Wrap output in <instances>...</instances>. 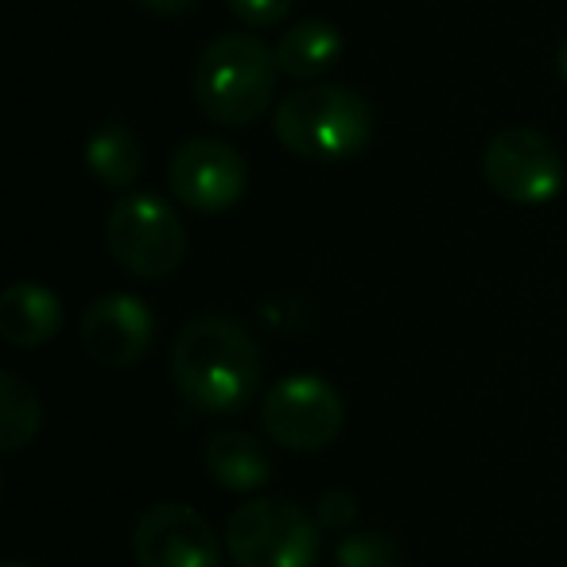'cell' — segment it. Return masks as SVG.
<instances>
[{
  "mask_svg": "<svg viewBox=\"0 0 567 567\" xmlns=\"http://www.w3.org/2000/svg\"><path fill=\"white\" fill-rule=\"evenodd\" d=\"M260 350L249 327L229 316H195L172 347L175 393L206 416L249 409L260 389Z\"/></svg>",
  "mask_w": 567,
  "mask_h": 567,
  "instance_id": "obj_1",
  "label": "cell"
},
{
  "mask_svg": "<svg viewBox=\"0 0 567 567\" xmlns=\"http://www.w3.org/2000/svg\"><path fill=\"white\" fill-rule=\"evenodd\" d=\"M276 51L249 32H226L195 59V102L206 121L226 128L252 125L276 97Z\"/></svg>",
  "mask_w": 567,
  "mask_h": 567,
  "instance_id": "obj_2",
  "label": "cell"
},
{
  "mask_svg": "<svg viewBox=\"0 0 567 567\" xmlns=\"http://www.w3.org/2000/svg\"><path fill=\"white\" fill-rule=\"evenodd\" d=\"M272 133L280 148L316 164L350 159L373 141V110L354 86L308 82L284 94L272 113Z\"/></svg>",
  "mask_w": 567,
  "mask_h": 567,
  "instance_id": "obj_3",
  "label": "cell"
},
{
  "mask_svg": "<svg viewBox=\"0 0 567 567\" xmlns=\"http://www.w3.org/2000/svg\"><path fill=\"white\" fill-rule=\"evenodd\" d=\"M319 517L288 497H257L229 513L221 540L237 567H316Z\"/></svg>",
  "mask_w": 567,
  "mask_h": 567,
  "instance_id": "obj_4",
  "label": "cell"
},
{
  "mask_svg": "<svg viewBox=\"0 0 567 567\" xmlns=\"http://www.w3.org/2000/svg\"><path fill=\"white\" fill-rule=\"evenodd\" d=\"M105 245L125 272L141 280H164L187 257V226L159 195L125 190L105 218Z\"/></svg>",
  "mask_w": 567,
  "mask_h": 567,
  "instance_id": "obj_5",
  "label": "cell"
},
{
  "mask_svg": "<svg viewBox=\"0 0 567 567\" xmlns=\"http://www.w3.org/2000/svg\"><path fill=\"white\" fill-rule=\"evenodd\" d=\"M260 424H265L268 440L280 443L284 451H323L342 435L347 404L327 378L292 373L265 393Z\"/></svg>",
  "mask_w": 567,
  "mask_h": 567,
  "instance_id": "obj_6",
  "label": "cell"
},
{
  "mask_svg": "<svg viewBox=\"0 0 567 567\" xmlns=\"http://www.w3.org/2000/svg\"><path fill=\"white\" fill-rule=\"evenodd\" d=\"M482 175L505 203L540 206L564 190V156L536 128H502L482 152Z\"/></svg>",
  "mask_w": 567,
  "mask_h": 567,
  "instance_id": "obj_7",
  "label": "cell"
},
{
  "mask_svg": "<svg viewBox=\"0 0 567 567\" xmlns=\"http://www.w3.org/2000/svg\"><path fill=\"white\" fill-rule=\"evenodd\" d=\"M167 187L187 210L218 214L241 203V195L249 190V164L234 144L218 136H195L175 148L167 164Z\"/></svg>",
  "mask_w": 567,
  "mask_h": 567,
  "instance_id": "obj_8",
  "label": "cell"
},
{
  "mask_svg": "<svg viewBox=\"0 0 567 567\" xmlns=\"http://www.w3.org/2000/svg\"><path fill=\"white\" fill-rule=\"evenodd\" d=\"M133 556L141 567H218L221 544L198 509L183 502H159L136 520Z\"/></svg>",
  "mask_w": 567,
  "mask_h": 567,
  "instance_id": "obj_9",
  "label": "cell"
},
{
  "mask_svg": "<svg viewBox=\"0 0 567 567\" xmlns=\"http://www.w3.org/2000/svg\"><path fill=\"white\" fill-rule=\"evenodd\" d=\"M82 347L105 370H128L144 362L156 342V319L136 296H102L86 308L79 323Z\"/></svg>",
  "mask_w": 567,
  "mask_h": 567,
  "instance_id": "obj_10",
  "label": "cell"
},
{
  "mask_svg": "<svg viewBox=\"0 0 567 567\" xmlns=\"http://www.w3.org/2000/svg\"><path fill=\"white\" fill-rule=\"evenodd\" d=\"M63 327V300L48 284L17 280L0 296V339L17 350H40Z\"/></svg>",
  "mask_w": 567,
  "mask_h": 567,
  "instance_id": "obj_11",
  "label": "cell"
},
{
  "mask_svg": "<svg viewBox=\"0 0 567 567\" xmlns=\"http://www.w3.org/2000/svg\"><path fill=\"white\" fill-rule=\"evenodd\" d=\"M203 463H206V474H210L218 486L234 489V494H249V489H260L272 478V455H268V447L257 435L237 432V427L214 432L210 440H206Z\"/></svg>",
  "mask_w": 567,
  "mask_h": 567,
  "instance_id": "obj_12",
  "label": "cell"
},
{
  "mask_svg": "<svg viewBox=\"0 0 567 567\" xmlns=\"http://www.w3.org/2000/svg\"><path fill=\"white\" fill-rule=\"evenodd\" d=\"M276 66L288 79L316 82L323 74L334 71V63L342 59V32L327 20H303L292 24L288 32L276 40Z\"/></svg>",
  "mask_w": 567,
  "mask_h": 567,
  "instance_id": "obj_13",
  "label": "cell"
},
{
  "mask_svg": "<svg viewBox=\"0 0 567 567\" xmlns=\"http://www.w3.org/2000/svg\"><path fill=\"white\" fill-rule=\"evenodd\" d=\"M86 172L102 187L128 190L144 172V144L125 121H102L86 136Z\"/></svg>",
  "mask_w": 567,
  "mask_h": 567,
  "instance_id": "obj_14",
  "label": "cell"
},
{
  "mask_svg": "<svg viewBox=\"0 0 567 567\" xmlns=\"http://www.w3.org/2000/svg\"><path fill=\"white\" fill-rule=\"evenodd\" d=\"M40 396L17 370L0 373V451L17 455L40 435Z\"/></svg>",
  "mask_w": 567,
  "mask_h": 567,
  "instance_id": "obj_15",
  "label": "cell"
},
{
  "mask_svg": "<svg viewBox=\"0 0 567 567\" xmlns=\"http://www.w3.org/2000/svg\"><path fill=\"white\" fill-rule=\"evenodd\" d=\"M339 567H396V548L385 536L350 533L339 544Z\"/></svg>",
  "mask_w": 567,
  "mask_h": 567,
  "instance_id": "obj_16",
  "label": "cell"
},
{
  "mask_svg": "<svg viewBox=\"0 0 567 567\" xmlns=\"http://www.w3.org/2000/svg\"><path fill=\"white\" fill-rule=\"evenodd\" d=\"M296 0H226L229 17H237L249 28H276L288 12H292Z\"/></svg>",
  "mask_w": 567,
  "mask_h": 567,
  "instance_id": "obj_17",
  "label": "cell"
},
{
  "mask_svg": "<svg viewBox=\"0 0 567 567\" xmlns=\"http://www.w3.org/2000/svg\"><path fill=\"white\" fill-rule=\"evenodd\" d=\"M316 517L323 528H334V533H342V528L354 525L358 509H354V497L350 494H339V489H327L323 497H319L316 505Z\"/></svg>",
  "mask_w": 567,
  "mask_h": 567,
  "instance_id": "obj_18",
  "label": "cell"
},
{
  "mask_svg": "<svg viewBox=\"0 0 567 567\" xmlns=\"http://www.w3.org/2000/svg\"><path fill=\"white\" fill-rule=\"evenodd\" d=\"M141 9L156 12V17H183V12H190L198 4V0H136Z\"/></svg>",
  "mask_w": 567,
  "mask_h": 567,
  "instance_id": "obj_19",
  "label": "cell"
},
{
  "mask_svg": "<svg viewBox=\"0 0 567 567\" xmlns=\"http://www.w3.org/2000/svg\"><path fill=\"white\" fill-rule=\"evenodd\" d=\"M556 66H559V74L567 79V40L559 43V51H556Z\"/></svg>",
  "mask_w": 567,
  "mask_h": 567,
  "instance_id": "obj_20",
  "label": "cell"
},
{
  "mask_svg": "<svg viewBox=\"0 0 567 567\" xmlns=\"http://www.w3.org/2000/svg\"><path fill=\"white\" fill-rule=\"evenodd\" d=\"M4 567H28V564H20V559H9V564H4Z\"/></svg>",
  "mask_w": 567,
  "mask_h": 567,
  "instance_id": "obj_21",
  "label": "cell"
}]
</instances>
